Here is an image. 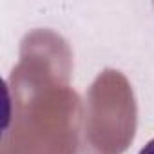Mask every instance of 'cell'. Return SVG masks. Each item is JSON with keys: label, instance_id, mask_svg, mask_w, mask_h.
Masks as SVG:
<instances>
[{"label": "cell", "instance_id": "cell-1", "mask_svg": "<svg viewBox=\"0 0 154 154\" xmlns=\"http://www.w3.org/2000/svg\"><path fill=\"white\" fill-rule=\"evenodd\" d=\"M138 154H154V138H152L150 141H147V143H145V147H143Z\"/></svg>", "mask_w": 154, "mask_h": 154}]
</instances>
